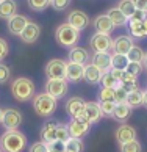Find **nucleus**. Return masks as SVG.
Masks as SVG:
<instances>
[{
	"label": "nucleus",
	"mask_w": 147,
	"mask_h": 152,
	"mask_svg": "<svg viewBox=\"0 0 147 152\" xmlns=\"http://www.w3.org/2000/svg\"><path fill=\"white\" fill-rule=\"evenodd\" d=\"M11 94L17 102H28V100H33V97L36 96V86L31 78L17 77L11 83Z\"/></svg>",
	"instance_id": "1"
},
{
	"label": "nucleus",
	"mask_w": 147,
	"mask_h": 152,
	"mask_svg": "<svg viewBox=\"0 0 147 152\" xmlns=\"http://www.w3.org/2000/svg\"><path fill=\"white\" fill-rule=\"evenodd\" d=\"M27 137L19 130H5L0 137V149L3 152H24Z\"/></svg>",
	"instance_id": "2"
},
{
	"label": "nucleus",
	"mask_w": 147,
	"mask_h": 152,
	"mask_svg": "<svg viewBox=\"0 0 147 152\" xmlns=\"http://www.w3.org/2000/svg\"><path fill=\"white\" fill-rule=\"evenodd\" d=\"M56 108H58V99H55L53 96L49 93H39L33 97V110L35 113L41 118H49L52 116Z\"/></svg>",
	"instance_id": "3"
},
{
	"label": "nucleus",
	"mask_w": 147,
	"mask_h": 152,
	"mask_svg": "<svg viewBox=\"0 0 147 152\" xmlns=\"http://www.w3.org/2000/svg\"><path fill=\"white\" fill-rule=\"evenodd\" d=\"M80 30L74 28L72 25H69L67 22L60 24L55 30V41L60 44L61 47L72 49L77 46V42L80 41Z\"/></svg>",
	"instance_id": "4"
},
{
	"label": "nucleus",
	"mask_w": 147,
	"mask_h": 152,
	"mask_svg": "<svg viewBox=\"0 0 147 152\" xmlns=\"http://www.w3.org/2000/svg\"><path fill=\"white\" fill-rule=\"evenodd\" d=\"M44 89L55 99H61L69 93V82L66 78H47Z\"/></svg>",
	"instance_id": "5"
},
{
	"label": "nucleus",
	"mask_w": 147,
	"mask_h": 152,
	"mask_svg": "<svg viewBox=\"0 0 147 152\" xmlns=\"http://www.w3.org/2000/svg\"><path fill=\"white\" fill-rule=\"evenodd\" d=\"M22 121V113L17 108H5L3 110V118H2V126L5 130H17L20 127Z\"/></svg>",
	"instance_id": "6"
},
{
	"label": "nucleus",
	"mask_w": 147,
	"mask_h": 152,
	"mask_svg": "<svg viewBox=\"0 0 147 152\" xmlns=\"http://www.w3.org/2000/svg\"><path fill=\"white\" fill-rule=\"evenodd\" d=\"M89 47L94 52H110V50H113V39L110 35L95 31L89 39Z\"/></svg>",
	"instance_id": "7"
},
{
	"label": "nucleus",
	"mask_w": 147,
	"mask_h": 152,
	"mask_svg": "<svg viewBox=\"0 0 147 152\" xmlns=\"http://www.w3.org/2000/svg\"><path fill=\"white\" fill-rule=\"evenodd\" d=\"M66 61L61 58H52L44 67L47 78H66Z\"/></svg>",
	"instance_id": "8"
},
{
	"label": "nucleus",
	"mask_w": 147,
	"mask_h": 152,
	"mask_svg": "<svg viewBox=\"0 0 147 152\" xmlns=\"http://www.w3.org/2000/svg\"><path fill=\"white\" fill-rule=\"evenodd\" d=\"M66 22L69 25H72L74 28L83 31L84 28H88V25H89V16L82 10H72V11H69V14H67Z\"/></svg>",
	"instance_id": "9"
},
{
	"label": "nucleus",
	"mask_w": 147,
	"mask_h": 152,
	"mask_svg": "<svg viewBox=\"0 0 147 152\" xmlns=\"http://www.w3.org/2000/svg\"><path fill=\"white\" fill-rule=\"evenodd\" d=\"M114 138L119 144H125V143H130L133 140H136V129L130 124H121L119 127L116 129L114 132Z\"/></svg>",
	"instance_id": "10"
},
{
	"label": "nucleus",
	"mask_w": 147,
	"mask_h": 152,
	"mask_svg": "<svg viewBox=\"0 0 147 152\" xmlns=\"http://www.w3.org/2000/svg\"><path fill=\"white\" fill-rule=\"evenodd\" d=\"M39 35H41V27H39V24H36L35 20H28V24L25 25V28L20 33L19 38L25 44H35L39 39Z\"/></svg>",
	"instance_id": "11"
},
{
	"label": "nucleus",
	"mask_w": 147,
	"mask_h": 152,
	"mask_svg": "<svg viewBox=\"0 0 147 152\" xmlns=\"http://www.w3.org/2000/svg\"><path fill=\"white\" fill-rule=\"evenodd\" d=\"M28 20H30V19H28L27 16H24V14H14L13 18H9L7 20L8 31L13 36H20V33L24 31L25 25L28 24Z\"/></svg>",
	"instance_id": "12"
},
{
	"label": "nucleus",
	"mask_w": 147,
	"mask_h": 152,
	"mask_svg": "<svg viewBox=\"0 0 147 152\" xmlns=\"http://www.w3.org/2000/svg\"><path fill=\"white\" fill-rule=\"evenodd\" d=\"M135 46L133 38L128 35H119L117 38L113 39V53H121V55H127L128 50Z\"/></svg>",
	"instance_id": "13"
},
{
	"label": "nucleus",
	"mask_w": 147,
	"mask_h": 152,
	"mask_svg": "<svg viewBox=\"0 0 147 152\" xmlns=\"http://www.w3.org/2000/svg\"><path fill=\"white\" fill-rule=\"evenodd\" d=\"M67 129H69V133H71L72 138H83L89 133L91 124L78 121V119H71L69 124H67Z\"/></svg>",
	"instance_id": "14"
},
{
	"label": "nucleus",
	"mask_w": 147,
	"mask_h": 152,
	"mask_svg": "<svg viewBox=\"0 0 147 152\" xmlns=\"http://www.w3.org/2000/svg\"><path fill=\"white\" fill-rule=\"evenodd\" d=\"M64 110L71 116V119H74V118H77L84 110V100L82 97H78V96H72V97H69L66 100Z\"/></svg>",
	"instance_id": "15"
},
{
	"label": "nucleus",
	"mask_w": 147,
	"mask_h": 152,
	"mask_svg": "<svg viewBox=\"0 0 147 152\" xmlns=\"http://www.w3.org/2000/svg\"><path fill=\"white\" fill-rule=\"evenodd\" d=\"M83 72H84V64L72 63L67 61L66 64V80L72 83H78L83 80Z\"/></svg>",
	"instance_id": "16"
},
{
	"label": "nucleus",
	"mask_w": 147,
	"mask_h": 152,
	"mask_svg": "<svg viewBox=\"0 0 147 152\" xmlns=\"http://www.w3.org/2000/svg\"><path fill=\"white\" fill-rule=\"evenodd\" d=\"M92 27H94V30L97 31V33H105V35H110V33L116 28V27L113 25L111 19L106 14L95 16L94 20H92Z\"/></svg>",
	"instance_id": "17"
},
{
	"label": "nucleus",
	"mask_w": 147,
	"mask_h": 152,
	"mask_svg": "<svg viewBox=\"0 0 147 152\" xmlns=\"http://www.w3.org/2000/svg\"><path fill=\"white\" fill-rule=\"evenodd\" d=\"M91 63L99 67L102 72L111 71V53L110 52H94L91 57Z\"/></svg>",
	"instance_id": "18"
},
{
	"label": "nucleus",
	"mask_w": 147,
	"mask_h": 152,
	"mask_svg": "<svg viewBox=\"0 0 147 152\" xmlns=\"http://www.w3.org/2000/svg\"><path fill=\"white\" fill-rule=\"evenodd\" d=\"M67 58H69V61H72V63H78V64H86L88 61H91V55H89V52L84 47H72L69 50V53H67Z\"/></svg>",
	"instance_id": "19"
},
{
	"label": "nucleus",
	"mask_w": 147,
	"mask_h": 152,
	"mask_svg": "<svg viewBox=\"0 0 147 152\" xmlns=\"http://www.w3.org/2000/svg\"><path fill=\"white\" fill-rule=\"evenodd\" d=\"M102 75H103V72H102L99 67H95L92 63L84 64L83 80L86 82V83H89V85H97V83H100Z\"/></svg>",
	"instance_id": "20"
},
{
	"label": "nucleus",
	"mask_w": 147,
	"mask_h": 152,
	"mask_svg": "<svg viewBox=\"0 0 147 152\" xmlns=\"http://www.w3.org/2000/svg\"><path fill=\"white\" fill-rule=\"evenodd\" d=\"M132 113H133V108H132V107H128L125 102H124V104H116L111 118L114 121L121 122V124H125L130 118H132Z\"/></svg>",
	"instance_id": "21"
},
{
	"label": "nucleus",
	"mask_w": 147,
	"mask_h": 152,
	"mask_svg": "<svg viewBox=\"0 0 147 152\" xmlns=\"http://www.w3.org/2000/svg\"><path fill=\"white\" fill-rule=\"evenodd\" d=\"M84 113L88 116L89 124H95L103 118V113H102L99 102H84Z\"/></svg>",
	"instance_id": "22"
},
{
	"label": "nucleus",
	"mask_w": 147,
	"mask_h": 152,
	"mask_svg": "<svg viewBox=\"0 0 147 152\" xmlns=\"http://www.w3.org/2000/svg\"><path fill=\"white\" fill-rule=\"evenodd\" d=\"M56 126H58V124L53 122V121H47V122L42 124L41 132H39V135H41V141L47 143V144L55 141L56 140Z\"/></svg>",
	"instance_id": "23"
},
{
	"label": "nucleus",
	"mask_w": 147,
	"mask_h": 152,
	"mask_svg": "<svg viewBox=\"0 0 147 152\" xmlns=\"http://www.w3.org/2000/svg\"><path fill=\"white\" fill-rule=\"evenodd\" d=\"M19 5L16 0H2L0 2V19L8 20L9 18H13L14 14H17Z\"/></svg>",
	"instance_id": "24"
},
{
	"label": "nucleus",
	"mask_w": 147,
	"mask_h": 152,
	"mask_svg": "<svg viewBox=\"0 0 147 152\" xmlns=\"http://www.w3.org/2000/svg\"><path fill=\"white\" fill-rule=\"evenodd\" d=\"M105 14L111 19V22H113V25H114V27H124V25L128 24V19L124 16V13H122V11L117 8V7L108 8Z\"/></svg>",
	"instance_id": "25"
},
{
	"label": "nucleus",
	"mask_w": 147,
	"mask_h": 152,
	"mask_svg": "<svg viewBox=\"0 0 147 152\" xmlns=\"http://www.w3.org/2000/svg\"><path fill=\"white\" fill-rule=\"evenodd\" d=\"M125 104L128 107H132V108H138V107L143 105V89H133V91H130L127 94V100H125Z\"/></svg>",
	"instance_id": "26"
},
{
	"label": "nucleus",
	"mask_w": 147,
	"mask_h": 152,
	"mask_svg": "<svg viewBox=\"0 0 147 152\" xmlns=\"http://www.w3.org/2000/svg\"><path fill=\"white\" fill-rule=\"evenodd\" d=\"M127 25H128V31H130V36H132V38H136V39L146 38V33H144V28H143V22L128 19Z\"/></svg>",
	"instance_id": "27"
},
{
	"label": "nucleus",
	"mask_w": 147,
	"mask_h": 152,
	"mask_svg": "<svg viewBox=\"0 0 147 152\" xmlns=\"http://www.w3.org/2000/svg\"><path fill=\"white\" fill-rule=\"evenodd\" d=\"M138 77H135V75H132V74H128V72L125 71L124 72V77H122V80L119 82V85L125 89L127 93H130V91H133V89H138L139 86H138V80H136Z\"/></svg>",
	"instance_id": "28"
},
{
	"label": "nucleus",
	"mask_w": 147,
	"mask_h": 152,
	"mask_svg": "<svg viewBox=\"0 0 147 152\" xmlns=\"http://www.w3.org/2000/svg\"><path fill=\"white\" fill-rule=\"evenodd\" d=\"M128 58L127 55H121V53H111V69H119V71H125L128 66Z\"/></svg>",
	"instance_id": "29"
},
{
	"label": "nucleus",
	"mask_w": 147,
	"mask_h": 152,
	"mask_svg": "<svg viewBox=\"0 0 147 152\" xmlns=\"http://www.w3.org/2000/svg\"><path fill=\"white\" fill-rule=\"evenodd\" d=\"M117 8L122 11L127 19L132 18V14L136 11V7H135L133 0H119V2H117Z\"/></svg>",
	"instance_id": "30"
},
{
	"label": "nucleus",
	"mask_w": 147,
	"mask_h": 152,
	"mask_svg": "<svg viewBox=\"0 0 147 152\" xmlns=\"http://www.w3.org/2000/svg\"><path fill=\"white\" fill-rule=\"evenodd\" d=\"M66 151L69 152H83L84 151V143L82 138H69L66 141Z\"/></svg>",
	"instance_id": "31"
},
{
	"label": "nucleus",
	"mask_w": 147,
	"mask_h": 152,
	"mask_svg": "<svg viewBox=\"0 0 147 152\" xmlns=\"http://www.w3.org/2000/svg\"><path fill=\"white\" fill-rule=\"evenodd\" d=\"M144 50L141 49L139 46H135L128 50V53H127V58H128V61H135V63H143V60H144Z\"/></svg>",
	"instance_id": "32"
},
{
	"label": "nucleus",
	"mask_w": 147,
	"mask_h": 152,
	"mask_svg": "<svg viewBox=\"0 0 147 152\" xmlns=\"http://www.w3.org/2000/svg\"><path fill=\"white\" fill-rule=\"evenodd\" d=\"M27 5L31 11L41 13V11L47 10L50 7V0H27Z\"/></svg>",
	"instance_id": "33"
},
{
	"label": "nucleus",
	"mask_w": 147,
	"mask_h": 152,
	"mask_svg": "<svg viewBox=\"0 0 147 152\" xmlns=\"http://www.w3.org/2000/svg\"><path fill=\"white\" fill-rule=\"evenodd\" d=\"M100 85L105 86V88H116L119 85V82H117L116 77L111 74V71H108V72H103V75L100 78Z\"/></svg>",
	"instance_id": "34"
},
{
	"label": "nucleus",
	"mask_w": 147,
	"mask_h": 152,
	"mask_svg": "<svg viewBox=\"0 0 147 152\" xmlns=\"http://www.w3.org/2000/svg\"><path fill=\"white\" fill-rule=\"evenodd\" d=\"M99 102H106V100H113L114 102V88H105L102 86L100 91L97 93Z\"/></svg>",
	"instance_id": "35"
},
{
	"label": "nucleus",
	"mask_w": 147,
	"mask_h": 152,
	"mask_svg": "<svg viewBox=\"0 0 147 152\" xmlns=\"http://www.w3.org/2000/svg\"><path fill=\"white\" fill-rule=\"evenodd\" d=\"M119 149H121V152H143V146H141L138 140H133L130 143L119 144Z\"/></svg>",
	"instance_id": "36"
},
{
	"label": "nucleus",
	"mask_w": 147,
	"mask_h": 152,
	"mask_svg": "<svg viewBox=\"0 0 147 152\" xmlns=\"http://www.w3.org/2000/svg\"><path fill=\"white\" fill-rule=\"evenodd\" d=\"M69 138H71V133H69V129H67V124H58L56 126V140L66 143Z\"/></svg>",
	"instance_id": "37"
},
{
	"label": "nucleus",
	"mask_w": 147,
	"mask_h": 152,
	"mask_svg": "<svg viewBox=\"0 0 147 152\" xmlns=\"http://www.w3.org/2000/svg\"><path fill=\"white\" fill-rule=\"evenodd\" d=\"M11 78V69L8 64H5L3 61L0 63V85H5Z\"/></svg>",
	"instance_id": "38"
},
{
	"label": "nucleus",
	"mask_w": 147,
	"mask_h": 152,
	"mask_svg": "<svg viewBox=\"0 0 147 152\" xmlns=\"http://www.w3.org/2000/svg\"><path fill=\"white\" fill-rule=\"evenodd\" d=\"M127 91L124 89L121 85H117L114 88V104H124L127 100Z\"/></svg>",
	"instance_id": "39"
},
{
	"label": "nucleus",
	"mask_w": 147,
	"mask_h": 152,
	"mask_svg": "<svg viewBox=\"0 0 147 152\" xmlns=\"http://www.w3.org/2000/svg\"><path fill=\"white\" fill-rule=\"evenodd\" d=\"M99 104H100V108H102V113H103V116L111 118V116H113V111H114L116 104L113 102V100H106V102H99Z\"/></svg>",
	"instance_id": "40"
},
{
	"label": "nucleus",
	"mask_w": 147,
	"mask_h": 152,
	"mask_svg": "<svg viewBox=\"0 0 147 152\" xmlns=\"http://www.w3.org/2000/svg\"><path fill=\"white\" fill-rule=\"evenodd\" d=\"M143 69H144L143 63H135V61H130L125 71L128 72V74H132V75H135V77H138L141 72H143Z\"/></svg>",
	"instance_id": "41"
},
{
	"label": "nucleus",
	"mask_w": 147,
	"mask_h": 152,
	"mask_svg": "<svg viewBox=\"0 0 147 152\" xmlns=\"http://www.w3.org/2000/svg\"><path fill=\"white\" fill-rule=\"evenodd\" d=\"M50 7L55 11H64L71 7V0H50Z\"/></svg>",
	"instance_id": "42"
},
{
	"label": "nucleus",
	"mask_w": 147,
	"mask_h": 152,
	"mask_svg": "<svg viewBox=\"0 0 147 152\" xmlns=\"http://www.w3.org/2000/svg\"><path fill=\"white\" fill-rule=\"evenodd\" d=\"M8 53H9V46H8V41L5 38L0 36V63L8 57Z\"/></svg>",
	"instance_id": "43"
},
{
	"label": "nucleus",
	"mask_w": 147,
	"mask_h": 152,
	"mask_svg": "<svg viewBox=\"0 0 147 152\" xmlns=\"http://www.w3.org/2000/svg\"><path fill=\"white\" fill-rule=\"evenodd\" d=\"M28 152H49V144L44 141H36L28 148Z\"/></svg>",
	"instance_id": "44"
},
{
	"label": "nucleus",
	"mask_w": 147,
	"mask_h": 152,
	"mask_svg": "<svg viewBox=\"0 0 147 152\" xmlns=\"http://www.w3.org/2000/svg\"><path fill=\"white\" fill-rule=\"evenodd\" d=\"M49 151L50 152H64L66 151V143L55 140V141H52L49 144Z\"/></svg>",
	"instance_id": "45"
},
{
	"label": "nucleus",
	"mask_w": 147,
	"mask_h": 152,
	"mask_svg": "<svg viewBox=\"0 0 147 152\" xmlns=\"http://www.w3.org/2000/svg\"><path fill=\"white\" fill-rule=\"evenodd\" d=\"M146 18H147V13H146V11L136 10V11H135V13L132 14V18H130V19H132V20H139V22H143Z\"/></svg>",
	"instance_id": "46"
},
{
	"label": "nucleus",
	"mask_w": 147,
	"mask_h": 152,
	"mask_svg": "<svg viewBox=\"0 0 147 152\" xmlns=\"http://www.w3.org/2000/svg\"><path fill=\"white\" fill-rule=\"evenodd\" d=\"M135 7L136 10H141V11H146L147 13V0H133Z\"/></svg>",
	"instance_id": "47"
},
{
	"label": "nucleus",
	"mask_w": 147,
	"mask_h": 152,
	"mask_svg": "<svg viewBox=\"0 0 147 152\" xmlns=\"http://www.w3.org/2000/svg\"><path fill=\"white\" fill-rule=\"evenodd\" d=\"M143 105L147 108V89H144V91H143Z\"/></svg>",
	"instance_id": "48"
},
{
	"label": "nucleus",
	"mask_w": 147,
	"mask_h": 152,
	"mask_svg": "<svg viewBox=\"0 0 147 152\" xmlns=\"http://www.w3.org/2000/svg\"><path fill=\"white\" fill-rule=\"evenodd\" d=\"M143 28H144V33H146V36H147V18L143 20Z\"/></svg>",
	"instance_id": "49"
},
{
	"label": "nucleus",
	"mask_w": 147,
	"mask_h": 152,
	"mask_svg": "<svg viewBox=\"0 0 147 152\" xmlns=\"http://www.w3.org/2000/svg\"><path fill=\"white\" fill-rule=\"evenodd\" d=\"M143 66L146 67V69H147V52L144 53V60H143Z\"/></svg>",
	"instance_id": "50"
},
{
	"label": "nucleus",
	"mask_w": 147,
	"mask_h": 152,
	"mask_svg": "<svg viewBox=\"0 0 147 152\" xmlns=\"http://www.w3.org/2000/svg\"><path fill=\"white\" fill-rule=\"evenodd\" d=\"M2 118H3V108H0V124H2Z\"/></svg>",
	"instance_id": "51"
},
{
	"label": "nucleus",
	"mask_w": 147,
	"mask_h": 152,
	"mask_svg": "<svg viewBox=\"0 0 147 152\" xmlns=\"http://www.w3.org/2000/svg\"><path fill=\"white\" fill-rule=\"evenodd\" d=\"M0 152H3V151H2V149H0Z\"/></svg>",
	"instance_id": "52"
},
{
	"label": "nucleus",
	"mask_w": 147,
	"mask_h": 152,
	"mask_svg": "<svg viewBox=\"0 0 147 152\" xmlns=\"http://www.w3.org/2000/svg\"><path fill=\"white\" fill-rule=\"evenodd\" d=\"M64 152H69V151H64Z\"/></svg>",
	"instance_id": "53"
},
{
	"label": "nucleus",
	"mask_w": 147,
	"mask_h": 152,
	"mask_svg": "<svg viewBox=\"0 0 147 152\" xmlns=\"http://www.w3.org/2000/svg\"><path fill=\"white\" fill-rule=\"evenodd\" d=\"M0 2H2V0H0Z\"/></svg>",
	"instance_id": "54"
},
{
	"label": "nucleus",
	"mask_w": 147,
	"mask_h": 152,
	"mask_svg": "<svg viewBox=\"0 0 147 152\" xmlns=\"http://www.w3.org/2000/svg\"><path fill=\"white\" fill-rule=\"evenodd\" d=\"M49 152H50V151H49Z\"/></svg>",
	"instance_id": "55"
}]
</instances>
